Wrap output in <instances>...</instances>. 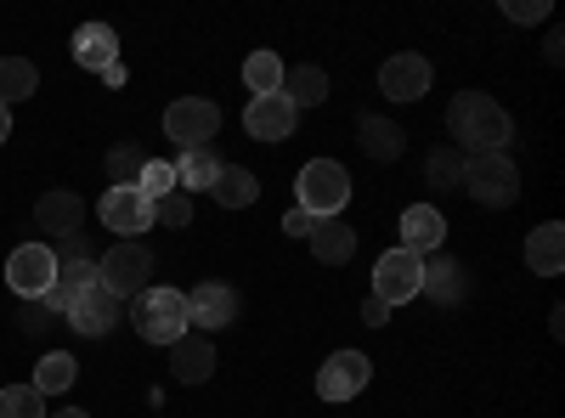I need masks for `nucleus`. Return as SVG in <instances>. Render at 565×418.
<instances>
[{"instance_id": "obj_11", "label": "nucleus", "mask_w": 565, "mask_h": 418, "mask_svg": "<svg viewBox=\"0 0 565 418\" xmlns=\"http://www.w3.org/2000/svg\"><path fill=\"white\" fill-rule=\"evenodd\" d=\"M367 379H373V362L362 351H334L317 367V396L322 401H351V396L367 390Z\"/></svg>"}, {"instance_id": "obj_22", "label": "nucleus", "mask_w": 565, "mask_h": 418, "mask_svg": "<svg viewBox=\"0 0 565 418\" xmlns=\"http://www.w3.org/2000/svg\"><path fill=\"white\" fill-rule=\"evenodd\" d=\"M306 244H311V255H317L322 266H345V260L356 255V232L345 226V215H334V221H317Z\"/></svg>"}, {"instance_id": "obj_31", "label": "nucleus", "mask_w": 565, "mask_h": 418, "mask_svg": "<svg viewBox=\"0 0 565 418\" xmlns=\"http://www.w3.org/2000/svg\"><path fill=\"white\" fill-rule=\"evenodd\" d=\"M244 85L255 90V97H271V90L282 85V57H277V52H255V57L244 63Z\"/></svg>"}, {"instance_id": "obj_5", "label": "nucleus", "mask_w": 565, "mask_h": 418, "mask_svg": "<svg viewBox=\"0 0 565 418\" xmlns=\"http://www.w3.org/2000/svg\"><path fill=\"white\" fill-rule=\"evenodd\" d=\"M164 136L181 148V153H193V148H210L215 136H221V108L210 97H181L164 108Z\"/></svg>"}, {"instance_id": "obj_42", "label": "nucleus", "mask_w": 565, "mask_h": 418, "mask_svg": "<svg viewBox=\"0 0 565 418\" xmlns=\"http://www.w3.org/2000/svg\"><path fill=\"white\" fill-rule=\"evenodd\" d=\"M52 418H90V412H79V407H63V412H52Z\"/></svg>"}, {"instance_id": "obj_16", "label": "nucleus", "mask_w": 565, "mask_h": 418, "mask_svg": "<svg viewBox=\"0 0 565 418\" xmlns=\"http://www.w3.org/2000/svg\"><path fill=\"white\" fill-rule=\"evenodd\" d=\"M34 226L45 232V238H68V232H85V199L68 193V187L40 193V204H34Z\"/></svg>"}, {"instance_id": "obj_3", "label": "nucleus", "mask_w": 565, "mask_h": 418, "mask_svg": "<svg viewBox=\"0 0 565 418\" xmlns=\"http://www.w3.org/2000/svg\"><path fill=\"white\" fill-rule=\"evenodd\" d=\"M458 193H469L481 210H509L514 199H521V164H514L509 153H469Z\"/></svg>"}, {"instance_id": "obj_39", "label": "nucleus", "mask_w": 565, "mask_h": 418, "mask_svg": "<svg viewBox=\"0 0 565 418\" xmlns=\"http://www.w3.org/2000/svg\"><path fill=\"white\" fill-rule=\"evenodd\" d=\"M362 322H367V329H385V322H391V306H385V300H367V306H362Z\"/></svg>"}, {"instance_id": "obj_13", "label": "nucleus", "mask_w": 565, "mask_h": 418, "mask_svg": "<svg viewBox=\"0 0 565 418\" xmlns=\"http://www.w3.org/2000/svg\"><path fill=\"white\" fill-rule=\"evenodd\" d=\"M119 311H125V300H114V294L97 283V289H85V294L63 311V322H68L74 334H85V340H103V334L119 329Z\"/></svg>"}, {"instance_id": "obj_34", "label": "nucleus", "mask_w": 565, "mask_h": 418, "mask_svg": "<svg viewBox=\"0 0 565 418\" xmlns=\"http://www.w3.org/2000/svg\"><path fill=\"white\" fill-rule=\"evenodd\" d=\"M57 322H63V317L45 306V300H23V306H18V334H29V340H45Z\"/></svg>"}, {"instance_id": "obj_8", "label": "nucleus", "mask_w": 565, "mask_h": 418, "mask_svg": "<svg viewBox=\"0 0 565 418\" xmlns=\"http://www.w3.org/2000/svg\"><path fill=\"white\" fill-rule=\"evenodd\" d=\"M7 283L18 300H45L57 283V249L52 244H18L7 260Z\"/></svg>"}, {"instance_id": "obj_38", "label": "nucleus", "mask_w": 565, "mask_h": 418, "mask_svg": "<svg viewBox=\"0 0 565 418\" xmlns=\"http://www.w3.org/2000/svg\"><path fill=\"white\" fill-rule=\"evenodd\" d=\"M311 226H317V215H306L300 204H295L289 215H282V232H289V238H311Z\"/></svg>"}, {"instance_id": "obj_32", "label": "nucleus", "mask_w": 565, "mask_h": 418, "mask_svg": "<svg viewBox=\"0 0 565 418\" xmlns=\"http://www.w3.org/2000/svg\"><path fill=\"white\" fill-rule=\"evenodd\" d=\"M0 418H45V396L34 385H7L0 390Z\"/></svg>"}, {"instance_id": "obj_24", "label": "nucleus", "mask_w": 565, "mask_h": 418, "mask_svg": "<svg viewBox=\"0 0 565 418\" xmlns=\"http://www.w3.org/2000/svg\"><path fill=\"white\" fill-rule=\"evenodd\" d=\"M282 97H289V108L300 114V108H317V103H328V74L317 68V63H300V68H282Z\"/></svg>"}, {"instance_id": "obj_37", "label": "nucleus", "mask_w": 565, "mask_h": 418, "mask_svg": "<svg viewBox=\"0 0 565 418\" xmlns=\"http://www.w3.org/2000/svg\"><path fill=\"white\" fill-rule=\"evenodd\" d=\"M57 260H97L90 255V232H68V238H57Z\"/></svg>"}, {"instance_id": "obj_7", "label": "nucleus", "mask_w": 565, "mask_h": 418, "mask_svg": "<svg viewBox=\"0 0 565 418\" xmlns=\"http://www.w3.org/2000/svg\"><path fill=\"white\" fill-rule=\"evenodd\" d=\"M418 277H424V255H413V249H385L380 260H373V300H385L391 311L396 306H407V300H418Z\"/></svg>"}, {"instance_id": "obj_40", "label": "nucleus", "mask_w": 565, "mask_h": 418, "mask_svg": "<svg viewBox=\"0 0 565 418\" xmlns=\"http://www.w3.org/2000/svg\"><path fill=\"white\" fill-rule=\"evenodd\" d=\"M543 57H548V63L559 68V57H565V34H559V29L548 34V45H543Z\"/></svg>"}, {"instance_id": "obj_33", "label": "nucleus", "mask_w": 565, "mask_h": 418, "mask_svg": "<svg viewBox=\"0 0 565 418\" xmlns=\"http://www.w3.org/2000/svg\"><path fill=\"white\" fill-rule=\"evenodd\" d=\"M136 193L148 199V204L170 199V193H175V164H164V159H148V170H141V181H136Z\"/></svg>"}, {"instance_id": "obj_10", "label": "nucleus", "mask_w": 565, "mask_h": 418, "mask_svg": "<svg viewBox=\"0 0 565 418\" xmlns=\"http://www.w3.org/2000/svg\"><path fill=\"white\" fill-rule=\"evenodd\" d=\"M186 322H193V334H221L238 322V289L232 283H199V289H186Z\"/></svg>"}, {"instance_id": "obj_23", "label": "nucleus", "mask_w": 565, "mask_h": 418, "mask_svg": "<svg viewBox=\"0 0 565 418\" xmlns=\"http://www.w3.org/2000/svg\"><path fill=\"white\" fill-rule=\"evenodd\" d=\"M526 266L537 277H559L565 271V226L559 221H543L532 238H526Z\"/></svg>"}, {"instance_id": "obj_18", "label": "nucleus", "mask_w": 565, "mask_h": 418, "mask_svg": "<svg viewBox=\"0 0 565 418\" xmlns=\"http://www.w3.org/2000/svg\"><path fill=\"white\" fill-rule=\"evenodd\" d=\"M356 142H362V153L373 164H396L407 153V130L396 119H385V114H362L356 119Z\"/></svg>"}, {"instance_id": "obj_19", "label": "nucleus", "mask_w": 565, "mask_h": 418, "mask_svg": "<svg viewBox=\"0 0 565 418\" xmlns=\"http://www.w3.org/2000/svg\"><path fill=\"white\" fill-rule=\"evenodd\" d=\"M74 63L90 74H108L119 63V34L108 23H79L74 29Z\"/></svg>"}, {"instance_id": "obj_26", "label": "nucleus", "mask_w": 565, "mask_h": 418, "mask_svg": "<svg viewBox=\"0 0 565 418\" xmlns=\"http://www.w3.org/2000/svg\"><path fill=\"white\" fill-rule=\"evenodd\" d=\"M463 159L469 153H458L452 142H436L430 153H424V181H430L436 193H458L463 187Z\"/></svg>"}, {"instance_id": "obj_1", "label": "nucleus", "mask_w": 565, "mask_h": 418, "mask_svg": "<svg viewBox=\"0 0 565 418\" xmlns=\"http://www.w3.org/2000/svg\"><path fill=\"white\" fill-rule=\"evenodd\" d=\"M447 130L458 153H503L514 142V119L503 103H492L487 90H458L447 103Z\"/></svg>"}, {"instance_id": "obj_17", "label": "nucleus", "mask_w": 565, "mask_h": 418, "mask_svg": "<svg viewBox=\"0 0 565 418\" xmlns=\"http://www.w3.org/2000/svg\"><path fill=\"white\" fill-rule=\"evenodd\" d=\"M170 379H181V385L215 379V340L210 334H181L170 345Z\"/></svg>"}, {"instance_id": "obj_9", "label": "nucleus", "mask_w": 565, "mask_h": 418, "mask_svg": "<svg viewBox=\"0 0 565 418\" xmlns=\"http://www.w3.org/2000/svg\"><path fill=\"white\" fill-rule=\"evenodd\" d=\"M97 215H103V226L114 232L119 244H141V232H153V204L141 199L136 187H108Z\"/></svg>"}, {"instance_id": "obj_2", "label": "nucleus", "mask_w": 565, "mask_h": 418, "mask_svg": "<svg viewBox=\"0 0 565 418\" xmlns=\"http://www.w3.org/2000/svg\"><path fill=\"white\" fill-rule=\"evenodd\" d=\"M130 322H136V334L148 340V345H175L181 334H193V322H186V294L181 289H141L136 306H130Z\"/></svg>"}, {"instance_id": "obj_15", "label": "nucleus", "mask_w": 565, "mask_h": 418, "mask_svg": "<svg viewBox=\"0 0 565 418\" xmlns=\"http://www.w3.org/2000/svg\"><path fill=\"white\" fill-rule=\"evenodd\" d=\"M295 108H289V97L282 90H271V97H255L249 108H244V130H249V142H289L295 136Z\"/></svg>"}, {"instance_id": "obj_25", "label": "nucleus", "mask_w": 565, "mask_h": 418, "mask_svg": "<svg viewBox=\"0 0 565 418\" xmlns=\"http://www.w3.org/2000/svg\"><path fill=\"white\" fill-rule=\"evenodd\" d=\"M210 193H215L221 210H249V204L260 199V181H255L244 164H221V175H215V187H210Z\"/></svg>"}, {"instance_id": "obj_4", "label": "nucleus", "mask_w": 565, "mask_h": 418, "mask_svg": "<svg viewBox=\"0 0 565 418\" xmlns=\"http://www.w3.org/2000/svg\"><path fill=\"white\" fill-rule=\"evenodd\" d=\"M295 199H300V210L317 215V221L345 215V204H351V170L334 164V159H311V164L295 175Z\"/></svg>"}, {"instance_id": "obj_27", "label": "nucleus", "mask_w": 565, "mask_h": 418, "mask_svg": "<svg viewBox=\"0 0 565 418\" xmlns=\"http://www.w3.org/2000/svg\"><path fill=\"white\" fill-rule=\"evenodd\" d=\"M74 379H79V362L68 351H45L34 362V390L40 396H63V390H74Z\"/></svg>"}, {"instance_id": "obj_28", "label": "nucleus", "mask_w": 565, "mask_h": 418, "mask_svg": "<svg viewBox=\"0 0 565 418\" xmlns=\"http://www.w3.org/2000/svg\"><path fill=\"white\" fill-rule=\"evenodd\" d=\"M215 175H221V159L210 148H193V153H181V164H175V193H210Z\"/></svg>"}, {"instance_id": "obj_21", "label": "nucleus", "mask_w": 565, "mask_h": 418, "mask_svg": "<svg viewBox=\"0 0 565 418\" xmlns=\"http://www.w3.org/2000/svg\"><path fill=\"white\" fill-rule=\"evenodd\" d=\"M97 283H103V277H97V260H57V283H52V294H45V306L63 317L85 289H97Z\"/></svg>"}, {"instance_id": "obj_14", "label": "nucleus", "mask_w": 565, "mask_h": 418, "mask_svg": "<svg viewBox=\"0 0 565 418\" xmlns=\"http://www.w3.org/2000/svg\"><path fill=\"white\" fill-rule=\"evenodd\" d=\"M424 90H430V57L396 52V57L380 68V97H391V103H418Z\"/></svg>"}, {"instance_id": "obj_36", "label": "nucleus", "mask_w": 565, "mask_h": 418, "mask_svg": "<svg viewBox=\"0 0 565 418\" xmlns=\"http://www.w3.org/2000/svg\"><path fill=\"white\" fill-rule=\"evenodd\" d=\"M503 18L509 23H548L554 7H548V0H503Z\"/></svg>"}, {"instance_id": "obj_12", "label": "nucleus", "mask_w": 565, "mask_h": 418, "mask_svg": "<svg viewBox=\"0 0 565 418\" xmlns=\"http://www.w3.org/2000/svg\"><path fill=\"white\" fill-rule=\"evenodd\" d=\"M418 294L424 300H436V306H463L469 300V266L458 260V255H447V249H436V255H424V277H418Z\"/></svg>"}, {"instance_id": "obj_41", "label": "nucleus", "mask_w": 565, "mask_h": 418, "mask_svg": "<svg viewBox=\"0 0 565 418\" xmlns=\"http://www.w3.org/2000/svg\"><path fill=\"white\" fill-rule=\"evenodd\" d=\"M12 136V108H0V142Z\"/></svg>"}, {"instance_id": "obj_35", "label": "nucleus", "mask_w": 565, "mask_h": 418, "mask_svg": "<svg viewBox=\"0 0 565 418\" xmlns=\"http://www.w3.org/2000/svg\"><path fill=\"white\" fill-rule=\"evenodd\" d=\"M153 226H164V232L193 226V199H186V193H170V199H159V204H153Z\"/></svg>"}, {"instance_id": "obj_6", "label": "nucleus", "mask_w": 565, "mask_h": 418, "mask_svg": "<svg viewBox=\"0 0 565 418\" xmlns=\"http://www.w3.org/2000/svg\"><path fill=\"white\" fill-rule=\"evenodd\" d=\"M97 277H103V289L114 300H136L141 289H148V277H153L148 244H114L108 255H97Z\"/></svg>"}, {"instance_id": "obj_20", "label": "nucleus", "mask_w": 565, "mask_h": 418, "mask_svg": "<svg viewBox=\"0 0 565 418\" xmlns=\"http://www.w3.org/2000/svg\"><path fill=\"white\" fill-rule=\"evenodd\" d=\"M441 244H447V215H441L436 204H413V210L402 215V249L436 255Z\"/></svg>"}, {"instance_id": "obj_30", "label": "nucleus", "mask_w": 565, "mask_h": 418, "mask_svg": "<svg viewBox=\"0 0 565 418\" xmlns=\"http://www.w3.org/2000/svg\"><path fill=\"white\" fill-rule=\"evenodd\" d=\"M108 181H114V187H136V181H141V170H148V153H141L136 142H119V148H108Z\"/></svg>"}, {"instance_id": "obj_29", "label": "nucleus", "mask_w": 565, "mask_h": 418, "mask_svg": "<svg viewBox=\"0 0 565 418\" xmlns=\"http://www.w3.org/2000/svg\"><path fill=\"white\" fill-rule=\"evenodd\" d=\"M40 90V68L29 57H0V108H12Z\"/></svg>"}]
</instances>
